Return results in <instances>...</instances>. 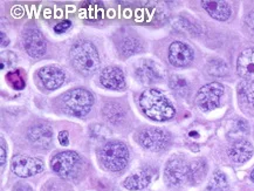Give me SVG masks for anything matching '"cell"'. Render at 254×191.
<instances>
[{"label": "cell", "instance_id": "17", "mask_svg": "<svg viewBox=\"0 0 254 191\" xmlns=\"http://www.w3.org/2000/svg\"><path fill=\"white\" fill-rule=\"evenodd\" d=\"M230 157L231 160L236 163H245L252 157L253 147L249 141L246 140H238L230 148Z\"/></svg>", "mask_w": 254, "mask_h": 191}, {"label": "cell", "instance_id": "12", "mask_svg": "<svg viewBox=\"0 0 254 191\" xmlns=\"http://www.w3.org/2000/svg\"><path fill=\"white\" fill-rule=\"evenodd\" d=\"M101 85L108 89L119 90L126 86L125 74L119 67H107L100 74Z\"/></svg>", "mask_w": 254, "mask_h": 191}, {"label": "cell", "instance_id": "14", "mask_svg": "<svg viewBox=\"0 0 254 191\" xmlns=\"http://www.w3.org/2000/svg\"><path fill=\"white\" fill-rule=\"evenodd\" d=\"M27 136L32 143L40 148H50L53 142V131L46 125H34L28 129Z\"/></svg>", "mask_w": 254, "mask_h": 191}, {"label": "cell", "instance_id": "11", "mask_svg": "<svg viewBox=\"0 0 254 191\" xmlns=\"http://www.w3.org/2000/svg\"><path fill=\"white\" fill-rule=\"evenodd\" d=\"M193 59V51L187 44L175 41L169 47V61L175 67H185Z\"/></svg>", "mask_w": 254, "mask_h": 191}, {"label": "cell", "instance_id": "25", "mask_svg": "<svg viewBox=\"0 0 254 191\" xmlns=\"http://www.w3.org/2000/svg\"><path fill=\"white\" fill-rule=\"evenodd\" d=\"M6 80H7V82L14 89L21 90V89H24L25 86H26L25 76H24V74H22L21 69L8 72L7 74H6Z\"/></svg>", "mask_w": 254, "mask_h": 191}, {"label": "cell", "instance_id": "8", "mask_svg": "<svg viewBox=\"0 0 254 191\" xmlns=\"http://www.w3.org/2000/svg\"><path fill=\"white\" fill-rule=\"evenodd\" d=\"M138 142L143 148L151 151L164 150L170 143V135L157 128H148L138 134Z\"/></svg>", "mask_w": 254, "mask_h": 191}, {"label": "cell", "instance_id": "20", "mask_svg": "<svg viewBox=\"0 0 254 191\" xmlns=\"http://www.w3.org/2000/svg\"><path fill=\"white\" fill-rule=\"evenodd\" d=\"M102 115L107 121L113 125L121 124L126 119V112L117 102H107L102 109Z\"/></svg>", "mask_w": 254, "mask_h": 191}, {"label": "cell", "instance_id": "13", "mask_svg": "<svg viewBox=\"0 0 254 191\" xmlns=\"http://www.w3.org/2000/svg\"><path fill=\"white\" fill-rule=\"evenodd\" d=\"M39 79L46 89L54 90L63 86L64 82V73L60 68L54 66H47L41 68L38 72Z\"/></svg>", "mask_w": 254, "mask_h": 191}, {"label": "cell", "instance_id": "6", "mask_svg": "<svg viewBox=\"0 0 254 191\" xmlns=\"http://www.w3.org/2000/svg\"><path fill=\"white\" fill-rule=\"evenodd\" d=\"M165 180L172 187H182L191 183L190 164L181 157H175L165 167Z\"/></svg>", "mask_w": 254, "mask_h": 191}, {"label": "cell", "instance_id": "22", "mask_svg": "<svg viewBox=\"0 0 254 191\" xmlns=\"http://www.w3.org/2000/svg\"><path fill=\"white\" fill-rule=\"evenodd\" d=\"M238 93L244 102L254 108V82L250 81L240 82L238 86Z\"/></svg>", "mask_w": 254, "mask_h": 191}, {"label": "cell", "instance_id": "16", "mask_svg": "<svg viewBox=\"0 0 254 191\" xmlns=\"http://www.w3.org/2000/svg\"><path fill=\"white\" fill-rule=\"evenodd\" d=\"M237 70L245 81L254 82V47L247 48L240 53L237 61Z\"/></svg>", "mask_w": 254, "mask_h": 191}, {"label": "cell", "instance_id": "27", "mask_svg": "<svg viewBox=\"0 0 254 191\" xmlns=\"http://www.w3.org/2000/svg\"><path fill=\"white\" fill-rule=\"evenodd\" d=\"M227 187V180L226 176L221 171H217L213 175L212 179L210 181V189L213 190H221Z\"/></svg>", "mask_w": 254, "mask_h": 191}, {"label": "cell", "instance_id": "18", "mask_svg": "<svg viewBox=\"0 0 254 191\" xmlns=\"http://www.w3.org/2000/svg\"><path fill=\"white\" fill-rule=\"evenodd\" d=\"M203 8L213 19L219 21H225L231 17V7L225 1H201Z\"/></svg>", "mask_w": 254, "mask_h": 191}, {"label": "cell", "instance_id": "19", "mask_svg": "<svg viewBox=\"0 0 254 191\" xmlns=\"http://www.w3.org/2000/svg\"><path fill=\"white\" fill-rule=\"evenodd\" d=\"M152 174L149 170L143 169L138 173L132 174L131 176H129L125 182H123V187L128 190H141L144 189L149 186L151 181Z\"/></svg>", "mask_w": 254, "mask_h": 191}, {"label": "cell", "instance_id": "1", "mask_svg": "<svg viewBox=\"0 0 254 191\" xmlns=\"http://www.w3.org/2000/svg\"><path fill=\"white\" fill-rule=\"evenodd\" d=\"M139 106L142 112L154 121H168L176 114L174 106L165 94L156 88L146 89L142 93L139 98Z\"/></svg>", "mask_w": 254, "mask_h": 191}, {"label": "cell", "instance_id": "30", "mask_svg": "<svg viewBox=\"0 0 254 191\" xmlns=\"http://www.w3.org/2000/svg\"><path fill=\"white\" fill-rule=\"evenodd\" d=\"M245 22H246L247 27L250 28V31L254 34V11L247 14V17L245 19Z\"/></svg>", "mask_w": 254, "mask_h": 191}, {"label": "cell", "instance_id": "2", "mask_svg": "<svg viewBox=\"0 0 254 191\" xmlns=\"http://www.w3.org/2000/svg\"><path fill=\"white\" fill-rule=\"evenodd\" d=\"M70 63L80 74L84 76L93 75L100 68V56L96 47L89 41H79L71 47Z\"/></svg>", "mask_w": 254, "mask_h": 191}, {"label": "cell", "instance_id": "28", "mask_svg": "<svg viewBox=\"0 0 254 191\" xmlns=\"http://www.w3.org/2000/svg\"><path fill=\"white\" fill-rule=\"evenodd\" d=\"M109 134H110L109 130H107L104 126L95 125V126H93V127H92V136H93V137L106 138Z\"/></svg>", "mask_w": 254, "mask_h": 191}, {"label": "cell", "instance_id": "29", "mask_svg": "<svg viewBox=\"0 0 254 191\" xmlns=\"http://www.w3.org/2000/svg\"><path fill=\"white\" fill-rule=\"evenodd\" d=\"M70 26H71L70 21H68V20L63 21V22H60V24L54 26V31L57 32V33H64V32H66L68 28L70 27Z\"/></svg>", "mask_w": 254, "mask_h": 191}, {"label": "cell", "instance_id": "34", "mask_svg": "<svg viewBox=\"0 0 254 191\" xmlns=\"http://www.w3.org/2000/svg\"><path fill=\"white\" fill-rule=\"evenodd\" d=\"M251 180H252L254 182V169L252 170V173H251Z\"/></svg>", "mask_w": 254, "mask_h": 191}, {"label": "cell", "instance_id": "9", "mask_svg": "<svg viewBox=\"0 0 254 191\" xmlns=\"http://www.w3.org/2000/svg\"><path fill=\"white\" fill-rule=\"evenodd\" d=\"M12 171L21 179H27L34 175L41 173L44 170V163L40 160L34 157L17 155L12 160Z\"/></svg>", "mask_w": 254, "mask_h": 191}, {"label": "cell", "instance_id": "32", "mask_svg": "<svg viewBox=\"0 0 254 191\" xmlns=\"http://www.w3.org/2000/svg\"><path fill=\"white\" fill-rule=\"evenodd\" d=\"M6 162V149H5V142L4 138H1V169L5 166Z\"/></svg>", "mask_w": 254, "mask_h": 191}, {"label": "cell", "instance_id": "7", "mask_svg": "<svg viewBox=\"0 0 254 191\" xmlns=\"http://www.w3.org/2000/svg\"><path fill=\"white\" fill-rule=\"evenodd\" d=\"M224 94V86L218 82H211L198 90L196 103L200 111L210 112L219 107L220 99Z\"/></svg>", "mask_w": 254, "mask_h": 191}, {"label": "cell", "instance_id": "4", "mask_svg": "<svg viewBox=\"0 0 254 191\" xmlns=\"http://www.w3.org/2000/svg\"><path fill=\"white\" fill-rule=\"evenodd\" d=\"M101 161L110 171H121L125 169L129 161V150L122 142L113 141L104 144L101 149Z\"/></svg>", "mask_w": 254, "mask_h": 191}, {"label": "cell", "instance_id": "5", "mask_svg": "<svg viewBox=\"0 0 254 191\" xmlns=\"http://www.w3.org/2000/svg\"><path fill=\"white\" fill-rule=\"evenodd\" d=\"M51 167L54 173L63 179H70L79 173L81 157L75 151H63L52 158Z\"/></svg>", "mask_w": 254, "mask_h": 191}, {"label": "cell", "instance_id": "3", "mask_svg": "<svg viewBox=\"0 0 254 191\" xmlns=\"http://www.w3.org/2000/svg\"><path fill=\"white\" fill-rule=\"evenodd\" d=\"M94 105L93 94L83 88L71 89L63 96L64 109L74 116L87 115Z\"/></svg>", "mask_w": 254, "mask_h": 191}, {"label": "cell", "instance_id": "15", "mask_svg": "<svg viewBox=\"0 0 254 191\" xmlns=\"http://www.w3.org/2000/svg\"><path fill=\"white\" fill-rule=\"evenodd\" d=\"M136 75L143 83H155L163 79L162 69L151 60H142L136 68Z\"/></svg>", "mask_w": 254, "mask_h": 191}, {"label": "cell", "instance_id": "31", "mask_svg": "<svg viewBox=\"0 0 254 191\" xmlns=\"http://www.w3.org/2000/svg\"><path fill=\"white\" fill-rule=\"evenodd\" d=\"M59 142L63 145H68V143H69V134H68V131L64 130L59 134Z\"/></svg>", "mask_w": 254, "mask_h": 191}, {"label": "cell", "instance_id": "26", "mask_svg": "<svg viewBox=\"0 0 254 191\" xmlns=\"http://www.w3.org/2000/svg\"><path fill=\"white\" fill-rule=\"evenodd\" d=\"M207 73L213 76H225L229 73V67L223 60H211L207 64Z\"/></svg>", "mask_w": 254, "mask_h": 191}, {"label": "cell", "instance_id": "21", "mask_svg": "<svg viewBox=\"0 0 254 191\" xmlns=\"http://www.w3.org/2000/svg\"><path fill=\"white\" fill-rule=\"evenodd\" d=\"M142 51V44L138 39L128 37L125 38L120 44V53L122 54L123 57L128 58L131 57L133 54L138 53V52Z\"/></svg>", "mask_w": 254, "mask_h": 191}, {"label": "cell", "instance_id": "23", "mask_svg": "<svg viewBox=\"0 0 254 191\" xmlns=\"http://www.w3.org/2000/svg\"><path fill=\"white\" fill-rule=\"evenodd\" d=\"M206 163L203 160H196L190 163L191 183H199L206 175Z\"/></svg>", "mask_w": 254, "mask_h": 191}, {"label": "cell", "instance_id": "10", "mask_svg": "<svg viewBox=\"0 0 254 191\" xmlns=\"http://www.w3.org/2000/svg\"><path fill=\"white\" fill-rule=\"evenodd\" d=\"M22 46L32 58H40L46 53V40L38 30L31 28L22 34Z\"/></svg>", "mask_w": 254, "mask_h": 191}, {"label": "cell", "instance_id": "24", "mask_svg": "<svg viewBox=\"0 0 254 191\" xmlns=\"http://www.w3.org/2000/svg\"><path fill=\"white\" fill-rule=\"evenodd\" d=\"M169 83H170L171 89H174L181 96H187L189 94V90H190V85H189L188 80L183 76L172 75Z\"/></svg>", "mask_w": 254, "mask_h": 191}, {"label": "cell", "instance_id": "33", "mask_svg": "<svg viewBox=\"0 0 254 191\" xmlns=\"http://www.w3.org/2000/svg\"><path fill=\"white\" fill-rule=\"evenodd\" d=\"M1 40H2V43H1V46H2V47L7 46V45L9 44L7 37L5 38V33H4V32H1Z\"/></svg>", "mask_w": 254, "mask_h": 191}]
</instances>
